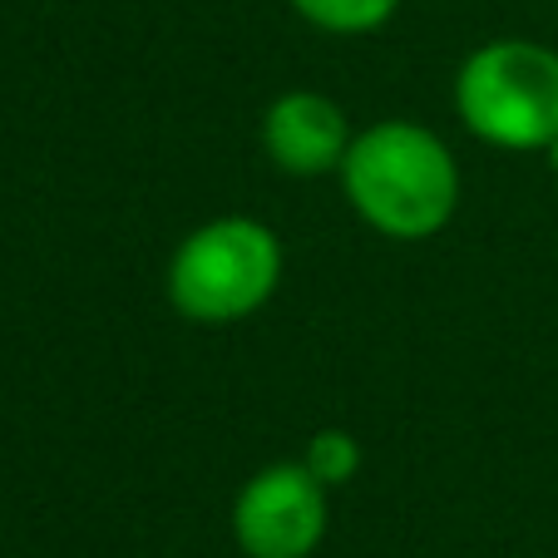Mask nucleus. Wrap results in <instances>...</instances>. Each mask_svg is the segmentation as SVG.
Segmentation results:
<instances>
[{
    "instance_id": "2",
    "label": "nucleus",
    "mask_w": 558,
    "mask_h": 558,
    "mask_svg": "<svg viewBox=\"0 0 558 558\" xmlns=\"http://www.w3.org/2000/svg\"><path fill=\"white\" fill-rule=\"evenodd\" d=\"M282 282V243L257 218H213L193 228L169 263V302L203 327L263 312Z\"/></svg>"
},
{
    "instance_id": "4",
    "label": "nucleus",
    "mask_w": 558,
    "mask_h": 558,
    "mask_svg": "<svg viewBox=\"0 0 558 558\" xmlns=\"http://www.w3.org/2000/svg\"><path fill=\"white\" fill-rule=\"evenodd\" d=\"M327 534V485L302 460L257 470L232 505V538L247 558H306Z\"/></svg>"
},
{
    "instance_id": "8",
    "label": "nucleus",
    "mask_w": 558,
    "mask_h": 558,
    "mask_svg": "<svg viewBox=\"0 0 558 558\" xmlns=\"http://www.w3.org/2000/svg\"><path fill=\"white\" fill-rule=\"evenodd\" d=\"M544 154H548V169H554V173H558V138H554V144H548V148H544Z\"/></svg>"
},
{
    "instance_id": "1",
    "label": "nucleus",
    "mask_w": 558,
    "mask_h": 558,
    "mask_svg": "<svg viewBox=\"0 0 558 558\" xmlns=\"http://www.w3.org/2000/svg\"><path fill=\"white\" fill-rule=\"evenodd\" d=\"M341 183L351 208L396 243L440 232L460 203L454 154L415 119H380L361 129L347 148Z\"/></svg>"
},
{
    "instance_id": "6",
    "label": "nucleus",
    "mask_w": 558,
    "mask_h": 558,
    "mask_svg": "<svg viewBox=\"0 0 558 558\" xmlns=\"http://www.w3.org/2000/svg\"><path fill=\"white\" fill-rule=\"evenodd\" d=\"M296 15L312 21L316 31H331V35H366L380 31V25L396 15L401 0H292Z\"/></svg>"
},
{
    "instance_id": "5",
    "label": "nucleus",
    "mask_w": 558,
    "mask_h": 558,
    "mask_svg": "<svg viewBox=\"0 0 558 558\" xmlns=\"http://www.w3.org/2000/svg\"><path fill=\"white\" fill-rule=\"evenodd\" d=\"M351 124L337 99L316 89H287L263 114V148L282 173L316 179V173H341L351 148Z\"/></svg>"
},
{
    "instance_id": "3",
    "label": "nucleus",
    "mask_w": 558,
    "mask_h": 558,
    "mask_svg": "<svg viewBox=\"0 0 558 558\" xmlns=\"http://www.w3.org/2000/svg\"><path fill=\"white\" fill-rule=\"evenodd\" d=\"M454 109L474 138L534 154L558 138V54L534 40H489L460 64Z\"/></svg>"
},
{
    "instance_id": "7",
    "label": "nucleus",
    "mask_w": 558,
    "mask_h": 558,
    "mask_svg": "<svg viewBox=\"0 0 558 558\" xmlns=\"http://www.w3.org/2000/svg\"><path fill=\"white\" fill-rule=\"evenodd\" d=\"M302 464L322 480V485H347L351 474L361 470V445H356V435H347V430H316L312 440H306V454H302Z\"/></svg>"
}]
</instances>
